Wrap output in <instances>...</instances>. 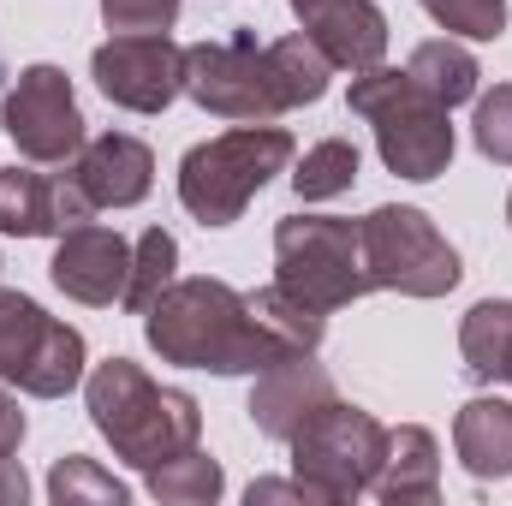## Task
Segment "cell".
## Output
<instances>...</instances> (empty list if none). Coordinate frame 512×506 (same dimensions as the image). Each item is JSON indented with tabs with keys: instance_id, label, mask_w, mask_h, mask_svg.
Instances as JSON below:
<instances>
[{
	"instance_id": "obj_1",
	"label": "cell",
	"mask_w": 512,
	"mask_h": 506,
	"mask_svg": "<svg viewBox=\"0 0 512 506\" xmlns=\"http://www.w3.org/2000/svg\"><path fill=\"white\" fill-rule=\"evenodd\" d=\"M328 54L298 30V36H274L256 42V30H233L221 42H191L185 48V96L215 114V120H239L262 126L280 120L292 108H310L328 96Z\"/></svg>"
},
{
	"instance_id": "obj_2",
	"label": "cell",
	"mask_w": 512,
	"mask_h": 506,
	"mask_svg": "<svg viewBox=\"0 0 512 506\" xmlns=\"http://www.w3.org/2000/svg\"><path fill=\"white\" fill-rule=\"evenodd\" d=\"M143 340L161 352V364L209 370V376H262L280 358H298L262 328V316L251 310V292L209 280V274L173 280L143 310Z\"/></svg>"
},
{
	"instance_id": "obj_3",
	"label": "cell",
	"mask_w": 512,
	"mask_h": 506,
	"mask_svg": "<svg viewBox=\"0 0 512 506\" xmlns=\"http://www.w3.org/2000/svg\"><path fill=\"white\" fill-rule=\"evenodd\" d=\"M84 405L102 441L114 447V459H126L137 471H155L161 459L191 453L203 441V405L185 387H161L131 358L96 364L84 376Z\"/></svg>"
},
{
	"instance_id": "obj_4",
	"label": "cell",
	"mask_w": 512,
	"mask_h": 506,
	"mask_svg": "<svg viewBox=\"0 0 512 506\" xmlns=\"http://www.w3.org/2000/svg\"><path fill=\"white\" fill-rule=\"evenodd\" d=\"M346 102H352L358 120H370L387 173L423 185V179H441L453 167V108H441L411 72L370 66V72L352 78Z\"/></svg>"
},
{
	"instance_id": "obj_5",
	"label": "cell",
	"mask_w": 512,
	"mask_h": 506,
	"mask_svg": "<svg viewBox=\"0 0 512 506\" xmlns=\"http://www.w3.org/2000/svg\"><path fill=\"white\" fill-rule=\"evenodd\" d=\"M292 131L286 126H233L197 149H185L179 161V203L191 221L203 227H233L256 203V191L292 167Z\"/></svg>"
},
{
	"instance_id": "obj_6",
	"label": "cell",
	"mask_w": 512,
	"mask_h": 506,
	"mask_svg": "<svg viewBox=\"0 0 512 506\" xmlns=\"http://www.w3.org/2000/svg\"><path fill=\"white\" fill-rule=\"evenodd\" d=\"M274 268H280L274 280L292 298L316 304L322 316L358 304L364 292H376L370 274H364L358 221H346V215H286L274 227Z\"/></svg>"
},
{
	"instance_id": "obj_7",
	"label": "cell",
	"mask_w": 512,
	"mask_h": 506,
	"mask_svg": "<svg viewBox=\"0 0 512 506\" xmlns=\"http://www.w3.org/2000/svg\"><path fill=\"white\" fill-rule=\"evenodd\" d=\"M364 239V274L370 286L399 292V298H447L459 286V251L447 245V233L411 209V203H382L358 221Z\"/></svg>"
},
{
	"instance_id": "obj_8",
	"label": "cell",
	"mask_w": 512,
	"mask_h": 506,
	"mask_svg": "<svg viewBox=\"0 0 512 506\" xmlns=\"http://www.w3.org/2000/svg\"><path fill=\"white\" fill-rule=\"evenodd\" d=\"M292 471L304 483L322 489L328 506H346L358 495H370L376 471H382V453H387V429L364 411V405H346L334 399L328 411H316L292 441Z\"/></svg>"
},
{
	"instance_id": "obj_9",
	"label": "cell",
	"mask_w": 512,
	"mask_h": 506,
	"mask_svg": "<svg viewBox=\"0 0 512 506\" xmlns=\"http://www.w3.org/2000/svg\"><path fill=\"white\" fill-rule=\"evenodd\" d=\"M84 334L24 292H0V381L30 399H66L84 381Z\"/></svg>"
},
{
	"instance_id": "obj_10",
	"label": "cell",
	"mask_w": 512,
	"mask_h": 506,
	"mask_svg": "<svg viewBox=\"0 0 512 506\" xmlns=\"http://www.w3.org/2000/svg\"><path fill=\"white\" fill-rule=\"evenodd\" d=\"M0 126L24 161H42V167H66L90 137L78 96H72V78L60 66H24L18 84L0 96Z\"/></svg>"
},
{
	"instance_id": "obj_11",
	"label": "cell",
	"mask_w": 512,
	"mask_h": 506,
	"mask_svg": "<svg viewBox=\"0 0 512 506\" xmlns=\"http://www.w3.org/2000/svg\"><path fill=\"white\" fill-rule=\"evenodd\" d=\"M90 78L114 108L161 114V108H173V96H185V48L167 30L161 36H108L90 54Z\"/></svg>"
},
{
	"instance_id": "obj_12",
	"label": "cell",
	"mask_w": 512,
	"mask_h": 506,
	"mask_svg": "<svg viewBox=\"0 0 512 506\" xmlns=\"http://www.w3.org/2000/svg\"><path fill=\"white\" fill-rule=\"evenodd\" d=\"M54 286L72 298V304H90V310H108V304H126L131 286V245L114 227H96V221H78L54 239V262H48Z\"/></svg>"
},
{
	"instance_id": "obj_13",
	"label": "cell",
	"mask_w": 512,
	"mask_h": 506,
	"mask_svg": "<svg viewBox=\"0 0 512 506\" xmlns=\"http://www.w3.org/2000/svg\"><path fill=\"white\" fill-rule=\"evenodd\" d=\"M78 221H96V209H90V197L78 191L72 173L0 167V233H12V239H60Z\"/></svg>"
},
{
	"instance_id": "obj_14",
	"label": "cell",
	"mask_w": 512,
	"mask_h": 506,
	"mask_svg": "<svg viewBox=\"0 0 512 506\" xmlns=\"http://www.w3.org/2000/svg\"><path fill=\"white\" fill-rule=\"evenodd\" d=\"M292 6V18H298V30L328 54V66H340V72H370V66H382L387 54V18L376 0H286Z\"/></svg>"
},
{
	"instance_id": "obj_15",
	"label": "cell",
	"mask_w": 512,
	"mask_h": 506,
	"mask_svg": "<svg viewBox=\"0 0 512 506\" xmlns=\"http://www.w3.org/2000/svg\"><path fill=\"white\" fill-rule=\"evenodd\" d=\"M340 399L334 376L316 364V352H298V358H280L274 370H262L251 387V423L268 435V441H292L316 411H328Z\"/></svg>"
},
{
	"instance_id": "obj_16",
	"label": "cell",
	"mask_w": 512,
	"mask_h": 506,
	"mask_svg": "<svg viewBox=\"0 0 512 506\" xmlns=\"http://www.w3.org/2000/svg\"><path fill=\"white\" fill-rule=\"evenodd\" d=\"M78 191L90 197V209H131L149 197L155 185V155L143 137L131 131H102V137H84V149L66 161Z\"/></svg>"
},
{
	"instance_id": "obj_17",
	"label": "cell",
	"mask_w": 512,
	"mask_h": 506,
	"mask_svg": "<svg viewBox=\"0 0 512 506\" xmlns=\"http://www.w3.org/2000/svg\"><path fill=\"white\" fill-rule=\"evenodd\" d=\"M453 453L477 483L512 477V399H501V393L465 399L453 417Z\"/></svg>"
},
{
	"instance_id": "obj_18",
	"label": "cell",
	"mask_w": 512,
	"mask_h": 506,
	"mask_svg": "<svg viewBox=\"0 0 512 506\" xmlns=\"http://www.w3.org/2000/svg\"><path fill=\"white\" fill-rule=\"evenodd\" d=\"M370 495L387 506H411V501H435L441 495V447H435V435L423 423L387 429V453H382V471H376Z\"/></svg>"
},
{
	"instance_id": "obj_19",
	"label": "cell",
	"mask_w": 512,
	"mask_h": 506,
	"mask_svg": "<svg viewBox=\"0 0 512 506\" xmlns=\"http://www.w3.org/2000/svg\"><path fill=\"white\" fill-rule=\"evenodd\" d=\"M459 358H465V376L483 381V387L512 381V298H483L465 310Z\"/></svg>"
},
{
	"instance_id": "obj_20",
	"label": "cell",
	"mask_w": 512,
	"mask_h": 506,
	"mask_svg": "<svg viewBox=\"0 0 512 506\" xmlns=\"http://www.w3.org/2000/svg\"><path fill=\"white\" fill-rule=\"evenodd\" d=\"M405 72L441 102V108H459V102H471L477 96V60H471V48H459V42H447V36H435V42H417L411 48V60H405Z\"/></svg>"
},
{
	"instance_id": "obj_21",
	"label": "cell",
	"mask_w": 512,
	"mask_h": 506,
	"mask_svg": "<svg viewBox=\"0 0 512 506\" xmlns=\"http://www.w3.org/2000/svg\"><path fill=\"white\" fill-rule=\"evenodd\" d=\"M221 489H227V471H221V459H209L203 447L173 453V459H161V465L149 471V495L161 506H209V501H221Z\"/></svg>"
},
{
	"instance_id": "obj_22",
	"label": "cell",
	"mask_w": 512,
	"mask_h": 506,
	"mask_svg": "<svg viewBox=\"0 0 512 506\" xmlns=\"http://www.w3.org/2000/svg\"><path fill=\"white\" fill-rule=\"evenodd\" d=\"M352 185H358V143H352V137H322V143H310V149L298 155V167H292L298 203H328V197H340V191H352Z\"/></svg>"
},
{
	"instance_id": "obj_23",
	"label": "cell",
	"mask_w": 512,
	"mask_h": 506,
	"mask_svg": "<svg viewBox=\"0 0 512 506\" xmlns=\"http://www.w3.org/2000/svg\"><path fill=\"white\" fill-rule=\"evenodd\" d=\"M251 310L262 316V328H268L286 352H316V346H322V334H328V316H322L316 304L292 298L280 280H274V286H262V292H251Z\"/></svg>"
},
{
	"instance_id": "obj_24",
	"label": "cell",
	"mask_w": 512,
	"mask_h": 506,
	"mask_svg": "<svg viewBox=\"0 0 512 506\" xmlns=\"http://www.w3.org/2000/svg\"><path fill=\"white\" fill-rule=\"evenodd\" d=\"M173 268H179V239L167 227H143V239L131 245V286H126V310H149L167 286H173Z\"/></svg>"
},
{
	"instance_id": "obj_25",
	"label": "cell",
	"mask_w": 512,
	"mask_h": 506,
	"mask_svg": "<svg viewBox=\"0 0 512 506\" xmlns=\"http://www.w3.org/2000/svg\"><path fill=\"white\" fill-rule=\"evenodd\" d=\"M48 501H54V506H78V501L126 506L131 489L120 483V477H108L96 459H84V453H66V459H54V471H48Z\"/></svg>"
},
{
	"instance_id": "obj_26",
	"label": "cell",
	"mask_w": 512,
	"mask_h": 506,
	"mask_svg": "<svg viewBox=\"0 0 512 506\" xmlns=\"http://www.w3.org/2000/svg\"><path fill=\"white\" fill-rule=\"evenodd\" d=\"M447 36H471V42H495L507 30V0H417Z\"/></svg>"
},
{
	"instance_id": "obj_27",
	"label": "cell",
	"mask_w": 512,
	"mask_h": 506,
	"mask_svg": "<svg viewBox=\"0 0 512 506\" xmlns=\"http://www.w3.org/2000/svg\"><path fill=\"white\" fill-rule=\"evenodd\" d=\"M471 137H477V155H483V161L512 167V84H495L489 96H477Z\"/></svg>"
},
{
	"instance_id": "obj_28",
	"label": "cell",
	"mask_w": 512,
	"mask_h": 506,
	"mask_svg": "<svg viewBox=\"0 0 512 506\" xmlns=\"http://www.w3.org/2000/svg\"><path fill=\"white\" fill-rule=\"evenodd\" d=\"M185 0H102V24L114 36H161L179 24Z\"/></svg>"
},
{
	"instance_id": "obj_29",
	"label": "cell",
	"mask_w": 512,
	"mask_h": 506,
	"mask_svg": "<svg viewBox=\"0 0 512 506\" xmlns=\"http://www.w3.org/2000/svg\"><path fill=\"white\" fill-rule=\"evenodd\" d=\"M245 501H251V506H262V501H310V506H328V501H322V489H316V483H304L298 471H292V477H262V483H251V489H245Z\"/></svg>"
},
{
	"instance_id": "obj_30",
	"label": "cell",
	"mask_w": 512,
	"mask_h": 506,
	"mask_svg": "<svg viewBox=\"0 0 512 506\" xmlns=\"http://www.w3.org/2000/svg\"><path fill=\"white\" fill-rule=\"evenodd\" d=\"M18 441H24V411H18L12 387L0 381V453H18Z\"/></svg>"
},
{
	"instance_id": "obj_31",
	"label": "cell",
	"mask_w": 512,
	"mask_h": 506,
	"mask_svg": "<svg viewBox=\"0 0 512 506\" xmlns=\"http://www.w3.org/2000/svg\"><path fill=\"white\" fill-rule=\"evenodd\" d=\"M30 501V477L12 453H0V506H24Z\"/></svg>"
},
{
	"instance_id": "obj_32",
	"label": "cell",
	"mask_w": 512,
	"mask_h": 506,
	"mask_svg": "<svg viewBox=\"0 0 512 506\" xmlns=\"http://www.w3.org/2000/svg\"><path fill=\"white\" fill-rule=\"evenodd\" d=\"M507 227H512V197H507Z\"/></svg>"
},
{
	"instance_id": "obj_33",
	"label": "cell",
	"mask_w": 512,
	"mask_h": 506,
	"mask_svg": "<svg viewBox=\"0 0 512 506\" xmlns=\"http://www.w3.org/2000/svg\"><path fill=\"white\" fill-rule=\"evenodd\" d=\"M0 78H6V60H0Z\"/></svg>"
},
{
	"instance_id": "obj_34",
	"label": "cell",
	"mask_w": 512,
	"mask_h": 506,
	"mask_svg": "<svg viewBox=\"0 0 512 506\" xmlns=\"http://www.w3.org/2000/svg\"><path fill=\"white\" fill-rule=\"evenodd\" d=\"M0 268H6V262H0Z\"/></svg>"
}]
</instances>
